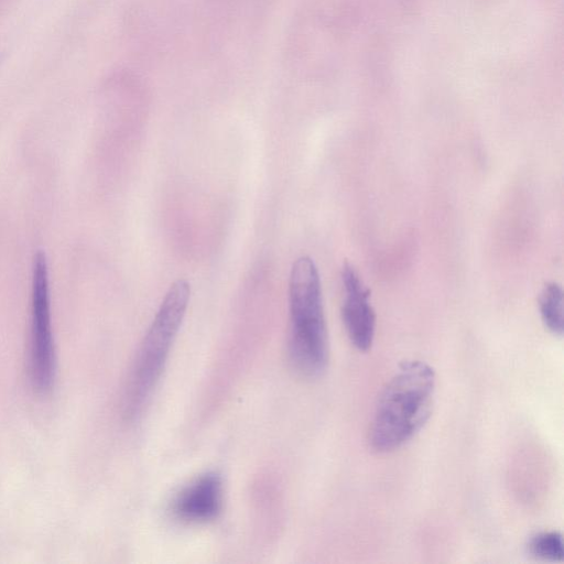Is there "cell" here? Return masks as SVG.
I'll list each match as a JSON object with an SVG mask.
<instances>
[{"instance_id":"cell-3","label":"cell","mask_w":564,"mask_h":564,"mask_svg":"<svg viewBox=\"0 0 564 564\" xmlns=\"http://www.w3.org/2000/svg\"><path fill=\"white\" fill-rule=\"evenodd\" d=\"M191 296L185 279L176 280L166 292L137 354L123 395V413L137 417L152 394L181 327Z\"/></svg>"},{"instance_id":"cell-4","label":"cell","mask_w":564,"mask_h":564,"mask_svg":"<svg viewBox=\"0 0 564 564\" xmlns=\"http://www.w3.org/2000/svg\"><path fill=\"white\" fill-rule=\"evenodd\" d=\"M48 264L45 253L37 252L32 271L28 372L32 388L46 394L56 378Z\"/></svg>"},{"instance_id":"cell-2","label":"cell","mask_w":564,"mask_h":564,"mask_svg":"<svg viewBox=\"0 0 564 564\" xmlns=\"http://www.w3.org/2000/svg\"><path fill=\"white\" fill-rule=\"evenodd\" d=\"M289 357L295 371L318 377L328 362V337L317 267L312 258H297L289 281Z\"/></svg>"},{"instance_id":"cell-1","label":"cell","mask_w":564,"mask_h":564,"mask_svg":"<svg viewBox=\"0 0 564 564\" xmlns=\"http://www.w3.org/2000/svg\"><path fill=\"white\" fill-rule=\"evenodd\" d=\"M436 377L425 361L399 365L382 388L369 429V443L379 453L395 451L412 440L431 416Z\"/></svg>"},{"instance_id":"cell-8","label":"cell","mask_w":564,"mask_h":564,"mask_svg":"<svg viewBox=\"0 0 564 564\" xmlns=\"http://www.w3.org/2000/svg\"><path fill=\"white\" fill-rule=\"evenodd\" d=\"M528 551L539 560L562 562L564 556L562 535L557 531L540 532L530 539Z\"/></svg>"},{"instance_id":"cell-7","label":"cell","mask_w":564,"mask_h":564,"mask_svg":"<svg viewBox=\"0 0 564 564\" xmlns=\"http://www.w3.org/2000/svg\"><path fill=\"white\" fill-rule=\"evenodd\" d=\"M540 314L545 327L556 336L563 334V292L556 282L544 285L539 299Z\"/></svg>"},{"instance_id":"cell-6","label":"cell","mask_w":564,"mask_h":564,"mask_svg":"<svg viewBox=\"0 0 564 564\" xmlns=\"http://www.w3.org/2000/svg\"><path fill=\"white\" fill-rule=\"evenodd\" d=\"M221 507V477L215 471H209L196 478L176 495L172 502V512L178 520L202 523L217 518Z\"/></svg>"},{"instance_id":"cell-5","label":"cell","mask_w":564,"mask_h":564,"mask_svg":"<svg viewBox=\"0 0 564 564\" xmlns=\"http://www.w3.org/2000/svg\"><path fill=\"white\" fill-rule=\"evenodd\" d=\"M344 302L341 317L351 344L360 351L370 349L376 330V314L370 304V290L355 268L346 262L341 269Z\"/></svg>"}]
</instances>
